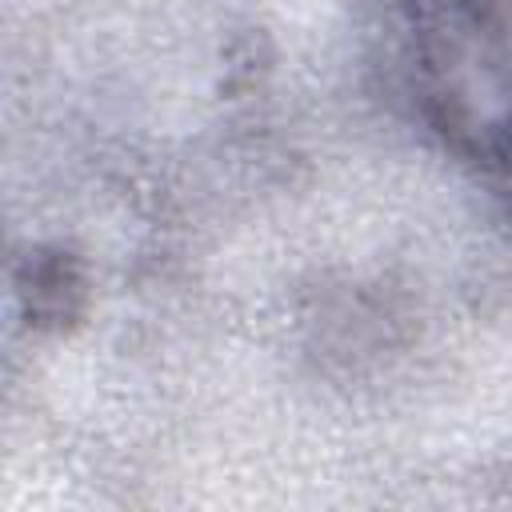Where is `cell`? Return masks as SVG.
Segmentation results:
<instances>
[{
  "instance_id": "1",
  "label": "cell",
  "mask_w": 512,
  "mask_h": 512,
  "mask_svg": "<svg viewBox=\"0 0 512 512\" xmlns=\"http://www.w3.org/2000/svg\"><path fill=\"white\" fill-rule=\"evenodd\" d=\"M28 276L20 284L24 312L40 328H64L84 308V276L68 252H36L28 256Z\"/></svg>"
}]
</instances>
